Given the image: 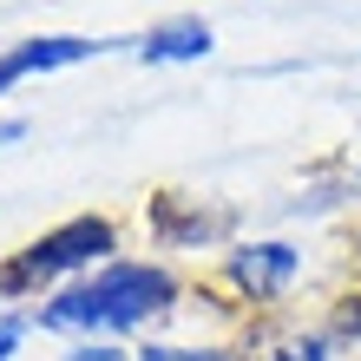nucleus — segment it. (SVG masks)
<instances>
[{
	"mask_svg": "<svg viewBox=\"0 0 361 361\" xmlns=\"http://www.w3.org/2000/svg\"><path fill=\"white\" fill-rule=\"evenodd\" d=\"M269 361H329V342H322V335H302V342H289V348H276Z\"/></svg>",
	"mask_w": 361,
	"mask_h": 361,
	"instance_id": "obj_7",
	"label": "nucleus"
},
{
	"mask_svg": "<svg viewBox=\"0 0 361 361\" xmlns=\"http://www.w3.org/2000/svg\"><path fill=\"white\" fill-rule=\"evenodd\" d=\"M118 250V230L112 217H73V224H59L47 230V237H33L20 257L0 269V289H33V283H53V276H66V269H86V263H105Z\"/></svg>",
	"mask_w": 361,
	"mask_h": 361,
	"instance_id": "obj_2",
	"label": "nucleus"
},
{
	"mask_svg": "<svg viewBox=\"0 0 361 361\" xmlns=\"http://www.w3.org/2000/svg\"><path fill=\"white\" fill-rule=\"evenodd\" d=\"M112 39H79V33H47V39H27V47H13V53H0V92L20 86V79H33V73H59V66H79V59H92L105 53Z\"/></svg>",
	"mask_w": 361,
	"mask_h": 361,
	"instance_id": "obj_3",
	"label": "nucleus"
},
{
	"mask_svg": "<svg viewBox=\"0 0 361 361\" xmlns=\"http://www.w3.org/2000/svg\"><path fill=\"white\" fill-rule=\"evenodd\" d=\"M20 132H27V125H13V118H7V125H0V145H13Z\"/></svg>",
	"mask_w": 361,
	"mask_h": 361,
	"instance_id": "obj_11",
	"label": "nucleus"
},
{
	"mask_svg": "<svg viewBox=\"0 0 361 361\" xmlns=\"http://www.w3.org/2000/svg\"><path fill=\"white\" fill-rule=\"evenodd\" d=\"M230 283L250 289V295H283L295 283V250L289 243H250L230 257Z\"/></svg>",
	"mask_w": 361,
	"mask_h": 361,
	"instance_id": "obj_4",
	"label": "nucleus"
},
{
	"mask_svg": "<svg viewBox=\"0 0 361 361\" xmlns=\"http://www.w3.org/2000/svg\"><path fill=\"white\" fill-rule=\"evenodd\" d=\"M66 361H138L132 348H118V342H79Z\"/></svg>",
	"mask_w": 361,
	"mask_h": 361,
	"instance_id": "obj_8",
	"label": "nucleus"
},
{
	"mask_svg": "<svg viewBox=\"0 0 361 361\" xmlns=\"http://www.w3.org/2000/svg\"><path fill=\"white\" fill-rule=\"evenodd\" d=\"M13 342H20V322H0V361L13 355Z\"/></svg>",
	"mask_w": 361,
	"mask_h": 361,
	"instance_id": "obj_10",
	"label": "nucleus"
},
{
	"mask_svg": "<svg viewBox=\"0 0 361 361\" xmlns=\"http://www.w3.org/2000/svg\"><path fill=\"white\" fill-rule=\"evenodd\" d=\"M145 66H171V59H204L210 53V27L204 20H171V27H158L152 39H145Z\"/></svg>",
	"mask_w": 361,
	"mask_h": 361,
	"instance_id": "obj_5",
	"label": "nucleus"
},
{
	"mask_svg": "<svg viewBox=\"0 0 361 361\" xmlns=\"http://www.w3.org/2000/svg\"><path fill=\"white\" fill-rule=\"evenodd\" d=\"M178 302V283L158 263H105L99 276L59 289L39 309V329H145L152 315H164Z\"/></svg>",
	"mask_w": 361,
	"mask_h": 361,
	"instance_id": "obj_1",
	"label": "nucleus"
},
{
	"mask_svg": "<svg viewBox=\"0 0 361 361\" xmlns=\"http://www.w3.org/2000/svg\"><path fill=\"white\" fill-rule=\"evenodd\" d=\"M138 361H237L230 348H178V342H152Z\"/></svg>",
	"mask_w": 361,
	"mask_h": 361,
	"instance_id": "obj_6",
	"label": "nucleus"
},
{
	"mask_svg": "<svg viewBox=\"0 0 361 361\" xmlns=\"http://www.w3.org/2000/svg\"><path fill=\"white\" fill-rule=\"evenodd\" d=\"M342 329H348L355 342H361V295H348V309H342Z\"/></svg>",
	"mask_w": 361,
	"mask_h": 361,
	"instance_id": "obj_9",
	"label": "nucleus"
}]
</instances>
